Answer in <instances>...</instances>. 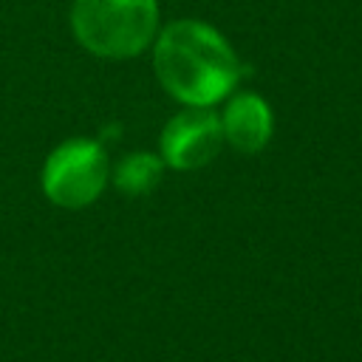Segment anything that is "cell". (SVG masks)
I'll return each instance as SVG.
<instances>
[{"mask_svg": "<svg viewBox=\"0 0 362 362\" xmlns=\"http://www.w3.org/2000/svg\"><path fill=\"white\" fill-rule=\"evenodd\" d=\"M153 65L164 90L187 107H209L226 99L240 76L226 37L198 20L170 23L156 40Z\"/></svg>", "mask_w": 362, "mask_h": 362, "instance_id": "cell-1", "label": "cell"}, {"mask_svg": "<svg viewBox=\"0 0 362 362\" xmlns=\"http://www.w3.org/2000/svg\"><path fill=\"white\" fill-rule=\"evenodd\" d=\"M71 28L82 48L105 59L141 54L158 28L156 0H76Z\"/></svg>", "mask_w": 362, "mask_h": 362, "instance_id": "cell-2", "label": "cell"}, {"mask_svg": "<svg viewBox=\"0 0 362 362\" xmlns=\"http://www.w3.org/2000/svg\"><path fill=\"white\" fill-rule=\"evenodd\" d=\"M107 181V156L99 141L68 139L62 141L42 167V192L48 201L65 209L93 204Z\"/></svg>", "mask_w": 362, "mask_h": 362, "instance_id": "cell-3", "label": "cell"}, {"mask_svg": "<svg viewBox=\"0 0 362 362\" xmlns=\"http://www.w3.org/2000/svg\"><path fill=\"white\" fill-rule=\"evenodd\" d=\"M221 116L209 107H187L161 130V161L173 170H198L221 153Z\"/></svg>", "mask_w": 362, "mask_h": 362, "instance_id": "cell-4", "label": "cell"}, {"mask_svg": "<svg viewBox=\"0 0 362 362\" xmlns=\"http://www.w3.org/2000/svg\"><path fill=\"white\" fill-rule=\"evenodd\" d=\"M221 127H223V141H229L235 150L260 153L272 139L274 116L263 96L238 93L229 99V105L221 116Z\"/></svg>", "mask_w": 362, "mask_h": 362, "instance_id": "cell-5", "label": "cell"}, {"mask_svg": "<svg viewBox=\"0 0 362 362\" xmlns=\"http://www.w3.org/2000/svg\"><path fill=\"white\" fill-rule=\"evenodd\" d=\"M161 173H164V161L156 158L153 153H130L113 170V184L124 195H147L158 187Z\"/></svg>", "mask_w": 362, "mask_h": 362, "instance_id": "cell-6", "label": "cell"}]
</instances>
